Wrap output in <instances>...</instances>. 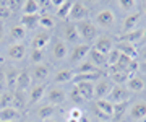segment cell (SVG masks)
I'll list each match as a JSON object with an SVG mask.
<instances>
[{
  "mask_svg": "<svg viewBox=\"0 0 146 122\" xmlns=\"http://www.w3.org/2000/svg\"><path fill=\"white\" fill-rule=\"evenodd\" d=\"M76 25V29H78L80 39H83L84 44L91 43V41H96V36H98V28L91 20H83V21L75 23Z\"/></svg>",
  "mask_w": 146,
  "mask_h": 122,
  "instance_id": "6da1fadb",
  "label": "cell"
},
{
  "mask_svg": "<svg viewBox=\"0 0 146 122\" xmlns=\"http://www.w3.org/2000/svg\"><path fill=\"white\" fill-rule=\"evenodd\" d=\"M131 98V93L127 90V86L123 85H114L110 90L109 96L106 98L107 101H110L112 104H122V103H128V99Z\"/></svg>",
  "mask_w": 146,
  "mask_h": 122,
  "instance_id": "7a4b0ae2",
  "label": "cell"
},
{
  "mask_svg": "<svg viewBox=\"0 0 146 122\" xmlns=\"http://www.w3.org/2000/svg\"><path fill=\"white\" fill-rule=\"evenodd\" d=\"M115 21H117V16H115L114 10H110V8H102V10L96 15V23H98V26L106 28V29L114 28Z\"/></svg>",
  "mask_w": 146,
  "mask_h": 122,
  "instance_id": "3957f363",
  "label": "cell"
},
{
  "mask_svg": "<svg viewBox=\"0 0 146 122\" xmlns=\"http://www.w3.org/2000/svg\"><path fill=\"white\" fill-rule=\"evenodd\" d=\"M88 15H89V8L86 3H83V2H73L68 20L78 23V21H83V20H88Z\"/></svg>",
  "mask_w": 146,
  "mask_h": 122,
  "instance_id": "277c9868",
  "label": "cell"
},
{
  "mask_svg": "<svg viewBox=\"0 0 146 122\" xmlns=\"http://www.w3.org/2000/svg\"><path fill=\"white\" fill-rule=\"evenodd\" d=\"M128 117L133 122H141L146 119V101H138L135 104H131L128 109Z\"/></svg>",
  "mask_w": 146,
  "mask_h": 122,
  "instance_id": "5b68a950",
  "label": "cell"
},
{
  "mask_svg": "<svg viewBox=\"0 0 146 122\" xmlns=\"http://www.w3.org/2000/svg\"><path fill=\"white\" fill-rule=\"evenodd\" d=\"M141 23V11H133L123 18L122 21V31L123 33H130L138 29V25Z\"/></svg>",
  "mask_w": 146,
  "mask_h": 122,
  "instance_id": "8992f818",
  "label": "cell"
},
{
  "mask_svg": "<svg viewBox=\"0 0 146 122\" xmlns=\"http://www.w3.org/2000/svg\"><path fill=\"white\" fill-rule=\"evenodd\" d=\"M112 81L109 78H99L98 83L94 85V98L98 99H106L109 96L110 90H112Z\"/></svg>",
  "mask_w": 146,
  "mask_h": 122,
  "instance_id": "52a82bcc",
  "label": "cell"
},
{
  "mask_svg": "<svg viewBox=\"0 0 146 122\" xmlns=\"http://www.w3.org/2000/svg\"><path fill=\"white\" fill-rule=\"evenodd\" d=\"M67 99V93L58 88V86H54V88H49L47 91V104H52V106L57 107L58 104H63Z\"/></svg>",
  "mask_w": 146,
  "mask_h": 122,
  "instance_id": "ba28073f",
  "label": "cell"
},
{
  "mask_svg": "<svg viewBox=\"0 0 146 122\" xmlns=\"http://www.w3.org/2000/svg\"><path fill=\"white\" fill-rule=\"evenodd\" d=\"M114 47H115V44H114V41H112L110 36H99L96 41H94V46H93L94 51L104 54V55H107Z\"/></svg>",
  "mask_w": 146,
  "mask_h": 122,
  "instance_id": "9c48e42d",
  "label": "cell"
},
{
  "mask_svg": "<svg viewBox=\"0 0 146 122\" xmlns=\"http://www.w3.org/2000/svg\"><path fill=\"white\" fill-rule=\"evenodd\" d=\"M7 57L11 59V60H23V59L26 57V46L23 43H16V44L8 46Z\"/></svg>",
  "mask_w": 146,
  "mask_h": 122,
  "instance_id": "30bf717a",
  "label": "cell"
},
{
  "mask_svg": "<svg viewBox=\"0 0 146 122\" xmlns=\"http://www.w3.org/2000/svg\"><path fill=\"white\" fill-rule=\"evenodd\" d=\"M89 46L88 44H76L75 47L72 49V54H70V60L75 62V64H80V62H83L84 57L89 54Z\"/></svg>",
  "mask_w": 146,
  "mask_h": 122,
  "instance_id": "8fae6325",
  "label": "cell"
},
{
  "mask_svg": "<svg viewBox=\"0 0 146 122\" xmlns=\"http://www.w3.org/2000/svg\"><path fill=\"white\" fill-rule=\"evenodd\" d=\"M63 33V37H65V41H68V43H72V44H80V34H78V29H76V25L75 23H67L65 26H63L62 29Z\"/></svg>",
  "mask_w": 146,
  "mask_h": 122,
  "instance_id": "7c38bea8",
  "label": "cell"
},
{
  "mask_svg": "<svg viewBox=\"0 0 146 122\" xmlns=\"http://www.w3.org/2000/svg\"><path fill=\"white\" fill-rule=\"evenodd\" d=\"M109 80L112 81V85H127V81L130 78V75L119 70L117 67H109Z\"/></svg>",
  "mask_w": 146,
  "mask_h": 122,
  "instance_id": "4fadbf2b",
  "label": "cell"
},
{
  "mask_svg": "<svg viewBox=\"0 0 146 122\" xmlns=\"http://www.w3.org/2000/svg\"><path fill=\"white\" fill-rule=\"evenodd\" d=\"M146 88V81L143 77L140 75H131L128 81H127V90L130 91V93H140Z\"/></svg>",
  "mask_w": 146,
  "mask_h": 122,
  "instance_id": "5bb4252c",
  "label": "cell"
},
{
  "mask_svg": "<svg viewBox=\"0 0 146 122\" xmlns=\"http://www.w3.org/2000/svg\"><path fill=\"white\" fill-rule=\"evenodd\" d=\"M33 83L31 73L28 72V69H23L18 72V80H16V90L18 91H26Z\"/></svg>",
  "mask_w": 146,
  "mask_h": 122,
  "instance_id": "9a60e30c",
  "label": "cell"
},
{
  "mask_svg": "<svg viewBox=\"0 0 146 122\" xmlns=\"http://www.w3.org/2000/svg\"><path fill=\"white\" fill-rule=\"evenodd\" d=\"M33 81H37L39 85H42V81H46L49 77V67L46 64H36L33 67Z\"/></svg>",
  "mask_w": 146,
  "mask_h": 122,
  "instance_id": "2e32d148",
  "label": "cell"
},
{
  "mask_svg": "<svg viewBox=\"0 0 146 122\" xmlns=\"http://www.w3.org/2000/svg\"><path fill=\"white\" fill-rule=\"evenodd\" d=\"M49 43H50V34L47 31H41L37 33L36 36L33 37V49H39V51H46V47L49 46Z\"/></svg>",
  "mask_w": 146,
  "mask_h": 122,
  "instance_id": "e0dca14e",
  "label": "cell"
},
{
  "mask_svg": "<svg viewBox=\"0 0 146 122\" xmlns=\"http://www.w3.org/2000/svg\"><path fill=\"white\" fill-rule=\"evenodd\" d=\"M115 49H117L122 55H125V57H128V59H133V60H138V49H136V46H133V44L122 43V41H120V43L115 46Z\"/></svg>",
  "mask_w": 146,
  "mask_h": 122,
  "instance_id": "ac0fdd59",
  "label": "cell"
},
{
  "mask_svg": "<svg viewBox=\"0 0 146 122\" xmlns=\"http://www.w3.org/2000/svg\"><path fill=\"white\" fill-rule=\"evenodd\" d=\"M46 90H47L46 85H36V86H33L31 91H29V95H28V104H31V106H33V104H37V103L44 98Z\"/></svg>",
  "mask_w": 146,
  "mask_h": 122,
  "instance_id": "d6986e66",
  "label": "cell"
},
{
  "mask_svg": "<svg viewBox=\"0 0 146 122\" xmlns=\"http://www.w3.org/2000/svg\"><path fill=\"white\" fill-rule=\"evenodd\" d=\"M28 106V95L26 91H13V103H11V107H15L16 111H23L25 107Z\"/></svg>",
  "mask_w": 146,
  "mask_h": 122,
  "instance_id": "ffe728a7",
  "label": "cell"
},
{
  "mask_svg": "<svg viewBox=\"0 0 146 122\" xmlns=\"http://www.w3.org/2000/svg\"><path fill=\"white\" fill-rule=\"evenodd\" d=\"M96 109H98V112H99L102 117H106V119H110L112 114H114V104L107 99H98L96 101Z\"/></svg>",
  "mask_w": 146,
  "mask_h": 122,
  "instance_id": "44dd1931",
  "label": "cell"
},
{
  "mask_svg": "<svg viewBox=\"0 0 146 122\" xmlns=\"http://www.w3.org/2000/svg\"><path fill=\"white\" fill-rule=\"evenodd\" d=\"M67 55H68L67 44L63 43L62 39H57V41L52 44V57L55 59V60H63Z\"/></svg>",
  "mask_w": 146,
  "mask_h": 122,
  "instance_id": "7402d4cb",
  "label": "cell"
},
{
  "mask_svg": "<svg viewBox=\"0 0 146 122\" xmlns=\"http://www.w3.org/2000/svg\"><path fill=\"white\" fill-rule=\"evenodd\" d=\"M75 88L80 91L83 101H91L94 98V83H86V81H83V83H76Z\"/></svg>",
  "mask_w": 146,
  "mask_h": 122,
  "instance_id": "603a6c76",
  "label": "cell"
},
{
  "mask_svg": "<svg viewBox=\"0 0 146 122\" xmlns=\"http://www.w3.org/2000/svg\"><path fill=\"white\" fill-rule=\"evenodd\" d=\"M102 78V72H94V73H75V77H73V83L76 85V83H83V81H86V83H94L96 80Z\"/></svg>",
  "mask_w": 146,
  "mask_h": 122,
  "instance_id": "cb8c5ba5",
  "label": "cell"
},
{
  "mask_svg": "<svg viewBox=\"0 0 146 122\" xmlns=\"http://www.w3.org/2000/svg\"><path fill=\"white\" fill-rule=\"evenodd\" d=\"M141 37H143V29H135V31H130V33H123L120 36V41L122 43H128V44H133L136 46L138 43H141Z\"/></svg>",
  "mask_w": 146,
  "mask_h": 122,
  "instance_id": "d4e9b609",
  "label": "cell"
},
{
  "mask_svg": "<svg viewBox=\"0 0 146 122\" xmlns=\"http://www.w3.org/2000/svg\"><path fill=\"white\" fill-rule=\"evenodd\" d=\"M20 25L25 29H36L37 26H39V15H21L20 18Z\"/></svg>",
  "mask_w": 146,
  "mask_h": 122,
  "instance_id": "484cf974",
  "label": "cell"
},
{
  "mask_svg": "<svg viewBox=\"0 0 146 122\" xmlns=\"http://www.w3.org/2000/svg\"><path fill=\"white\" fill-rule=\"evenodd\" d=\"M20 119V111L15 107H5L0 109V122H16Z\"/></svg>",
  "mask_w": 146,
  "mask_h": 122,
  "instance_id": "4316f807",
  "label": "cell"
},
{
  "mask_svg": "<svg viewBox=\"0 0 146 122\" xmlns=\"http://www.w3.org/2000/svg\"><path fill=\"white\" fill-rule=\"evenodd\" d=\"M16 80H18V70L15 67L5 70V81H7V90L15 91L16 90Z\"/></svg>",
  "mask_w": 146,
  "mask_h": 122,
  "instance_id": "83f0119b",
  "label": "cell"
},
{
  "mask_svg": "<svg viewBox=\"0 0 146 122\" xmlns=\"http://www.w3.org/2000/svg\"><path fill=\"white\" fill-rule=\"evenodd\" d=\"M21 11L23 15H39V2L37 0H25L21 3Z\"/></svg>",
  "mask_w": 146,
  "mask_h": 122,
  "instance_id": "f1b7e54d",
  "label": "cell"
},
{
  "mask_svg": "<svg viewBox=\"0 0 146 122\" xmlns=\"http://www.w3.org/2000/svg\"><path fill=\"white\" fill-rule=\"evenodd\" d=\"M72 3L73 2H68V0L57 2V7H55L57 18H60V20H68V15H70V10H72Z\"/></svg>",
  "mask_w": 146,
  "mask_h": 122,
  "instance_id": "f546056e",
  "label": "cell"
},
{
  "mask_svg": "<svg viewBox=\"0 0 146 122\" xmlns=\"http://www.w3.org/2000/svg\"><path fill=\"white\" fill-rule=\"evenodd\" d=\"M73 77H75V70L62 69L54 75V81L55 83H67V81H73Z\"/></svg>",
  "mask_w": 146,
  "mask_h": 122,
  "instance_id": "4dcf8cb0",
  "label": "cell"
},
{
  "mask_svg": "<svg viewBox=\"0 0 146 122\" xmlns=\"http://www.w3.org/2000/svg\"><path fill=\"white\" fill-rule=\"evenodd\" d=\"M57 111V107L52 106V104H44V106L37 107V117L41 119V121H49V119H52V116L55 114Z\"/></svg>",
  "mask_w": 146,
  "mask_h": 122,
  "instance_id": "1f68e13d",
  "label": "cell"
},
{
  "mask_svg": "<svg viewBox=\"0 0 146 122\" xmlns=\"http://www.w3.org/2000/svg\"><path fill=\"white\" fill-rule=\"evenodd\" d=\"M10 37H11V41H13V44L21 43L26 37V29L21 26V25H15V26L10 28Z\"/></svg>",
  "mask_w": 146,
  "mask_h": 122,
  "instance_id": "d6a6232c",
  "label": "cell"
},
{
  "mask_svg": "<svg viewBox=\"0 0 146 122\" xmlns=\"http://www.w3.org/2000/svg\"><path fill=\"white\" fill-rule=\"evenodd\" d=\"M89 62L91 64H94L98 69L99 67H102V65H106V55L104 54H101V52H98V51H94L93 47L89 49Z\"/></svg>",
  "mask_w": 146,
  "mask_h": 122,
  "instance_id": "836d02e7",
  "label": "cell"
},
{
  "mask_svg": "<svg viewBox=\"0 0 146 122\" xmlns=\"http://www.w3.org/2000/svg\"><path fill=\"white\" fill-rule=\"evenodd\" d=\"M94 72H99V69H98L94 64H91L89 60L80 62L78 67L75 69V73H94Z\"/></svg>",
  "mask_w": 146,
  "mask_h": 122,
  "instance_id": "e575fe53",
  "label": "cell"
},
{
  "mask_svg": "<svg viewBox=\"0 0 146 122\" xmlns=\"http://www.w3.org/2000/svg\"><path fill=\"white\" fill-rule=\"evenodd\" d=\"M117 5L122 11H125L127 15L128 13H133V11H138L136 10V7L140 5L138 2H133V0H122V2H117Z\"/></svg>",
  "mask_w": 146,
  "mask_h": 122,
  "instance_id": "d590c367",
  "label": "cell"
},
{
  "mask_svg": "<svg viewBox=\"0 0 146 122\" xmlns=\"http://www.w3.org/2000/svg\"><path fill=\"white\" fill-rule=\"evenodd\" d=\"M11 103H13V91L5 90L3 93H0V109L11 107Z\"/></svg>",
  "mask_w": 146,
  "mask_h": 122,
  "instance_id": "8d00e7d4",
  "label": "cell"
},
{
  "mask_svg": "<svg viewBox=\"0 0 146 122\" xmlns=\"http://www.w3.org/2000/svg\"><path fill=\"white\" fill-rule=\"evenodd\" d=\"M39 26H42L44 29H52L55 26V18L50 13L49 15H39Z\"/></svg>",
  "mask_w": 146,
  "mask_h": 122,
  "instance_id": "74e56055",
  "label": "cell"
},
{
  "mask_svg": "<svg viewBox=\"0 0 146 122\" xmlns=\"http://www.w3.org/2000/svg\"><path fill=\"white\" fill-rule=\"evenodd\" d=\"M119 59H120V52L114 47L107 55H106V65H107V67H114V65L119 62Z\"/></svg>",
  "mask_w": 146,
  "mask_h": 122,
  "instance_id": "f35d334b",
  "label": "cell"
},
{
  "mask_svg": "<svg viewBox=\"0 0 146 122\" xmlns=\"http://www.w3.org/2000/svg\"><path fill=\"white\" fill-rule=\"evenodd\" d=\"M127 111V103H122V104H114V114H112V119L119 121L120 117L125 114Z\"/></svg>",
  "mask_w": 146,
  "mask_h": 122,
  "instance_id": "ab89813d",
  "label": "cell"
},
{
  "mask_svg": "<svg viewBox=\"0 0 146 122\" xmlns=\"http://www.w3.org/2000/svg\"><path fill=\"white\" fill-rule=\"evenodd\" d=\"M31 62L36 64H41L42 60H44V51H39V49H31Z\"/></svg>",
  "mask_w": 146,
  "mask_h": 122,
  "instance_id": "60d3db41",
  "label": "cell"
},
{
  "mask_svg": "<svg viewBox=\"0 0 146 122\" xmlns=\"http://www.w3.org/2000/svg\"><path fill=\"white\" fill-rule=\"evenodd\" d=\"M2 3H3V7L8 8L10 11H16L21 7V3L20 2H16V0H5V2H2Z\"/></svg>",
  "mask_w": 146,
  "mask_h": 122,
  "instance_id": "b9f144b4",
  "label": "cell"
},
{
  "mask_svg": "<svg viewBox=\"0 0 146 122\" xmlns=\"http://www.w3.org/2000/svg\"><path fill=\"white\" fill-rule=\"evenodd\" d=\"M11 15V11L8 10V8H5L3 7V3L0 2V21H5V20H8Z\"/></svg>",
  "mask_w": 146,
  "mask_h": 122,
  "instance_id": "7bdbcfd3",
  "label": "cell"
},
{
  "mask_svg": "<svg viewBox=\"0 0 146 122\" xmlns=\"http://www.w3.org/2000/svg\"><path fill=\"white\" fill-rule=\"evenodd\" d=\"M68 114H70L68 117H72V119H76V121H80V119L83 117V111H81L80 107H72Z\"/></svg>",
  "mask_w": 146,
  "mask_h": 122,
  "instance_id": "ee69618b",
  "label": "cell"
},
{
  "mask_svg": "<svg viewBox=\"0 0 146 122\" xmlns=\"http://www.w3.org/2000/svg\"><path fill=\"white\" fill-rule=\"evenodd\" d=\"M70 99L75 101V103H83V98H81V95H80V91L76 90V88H73V90L70 91Z\"/></svg>",
  "mask_w": 146,
  "mask_h": 122,
  "instance_id": "f6af8a7d",
  "label": "cell"
},
{
  "mask_svg": "<svg viewBox=\"0 0 146 122\" xmlns=\"http://www.w3.org/2000/svg\"><path fill=\"white\" fill-rule=\"evenodd\" d=\"M7 90V81H5V70L0 69V93Z\"/></svg>",
  "mask_w": 146,
  "mask_h": 122,
  "instance_id": "bcb514c9",
  "label": "cell"
},
{
  "mask_svg": "<svg viewBox=\"0 0 146 122\" xmlns=\"http://www.w3.org/2000/svg\"><path fill=\"white\" fill-rule=\"evenodd\" d=\"M138 59H141L140 62H143V60H146V46L141 51H138Z\"/></svg>",
  "mask_w": 146,
  "mask_h": 122,
  "instance_id": "7dc6e473",
  "label": "cell"
},
{
  "mask_svg": "<svg viewBox=\"0 0 146 122\" xmlns=\"http://www.w3.org/2000/svg\"><path fill=\"white\" fill-rule=\"evenodd\" d=\"M3 39H5V28H3L2 23H0V44L3 43Z\"/></svg>",
  "mask_w": 146,
  "mask_h": 122,
  "instance_id": "c3c4849f",
  "label": "cell"
},
{
  "mask_svg": "<svg viewBox=\"0 0 146 122\" xmlns=\"http://www.w3.org/2000/svg\"><path fill=\"white\" fill-rule=\"evenodd\" d=\"M140 70L146 73V60H143V62H140Z\"/></svg>",
  "mask_w": 146,
  "mask_h": 122,
  "instance_id": "681fc988",
  "label": "cell"
},
{
  "mask_svg": "<svg viewBox=\"0 0 146 122\" xmlns=\"http://www.w3.org/2000/svg\"><path fill=\"white\" fill-rule=\"evenodd\" d=\"M141 43L146 44V26L143 28V37H141Z\"/></svg>",
  "mask_w": 146,
  "mask_h": 122,
  "instance_id": "f907efd6",
  "label": "cell"
},
{
  "mask_svg": "<svg viewBox=\"0 0 146 122\" xmlns=\"http://www.w3.org/2000/svg\"><path fill=\"white\" fill-rule=\"evenodd\" d=\"M140 5H141V10H143V13L146 15V2H141Z\"/></svg>",
  "mask_w": 146,
  "mask_h": 122,
  "instance_id": "816d5d0a",
  "label": "cell"
},
{
  "mask_svg": "<svg viewBox=\"0 0 146 122\" xmlns=\"http://www.w3.org/2000/svg\"><path fill=\"white\" fill-rule=\"evenodd\" d=\"M67 122H80V121H76V119H72V117H67Z\"/></svg>",
  "mask_w": 146,
  "mask_h": 122,
  "instance_id": "f5cc1de1",
  "label": "cell"
},
{
  "mask_svg": "<svg viewBox=\"0 0 146 122\" xmlns=\"http://www.w3.org/2000/svg\"><path fill=\"white\" fill-rule=\"evenodd\" d=\"M44 122H57V121H54V119H49V121H44Z\"/></svg>",
  "mask_w": 146,
  "mask_h": 122,
  "instance_id": "db71d44e",
  "label": "cell"
},
{
  "mask_svg": "<svg viewBox=\"0 0 146 122\" xmlns=\"http://www.w3.org/2000/svg\"><path fill=\"white\" fill-rule=\"evenodd\" d=\"M23 122H31V121H28V119H26V121H23Z\"/></svg>",
  "mask_w": 146,
  "mask_h": 122,
  "instance_id": "11a10c76",
  "label": "cell"
}]
</instances>
